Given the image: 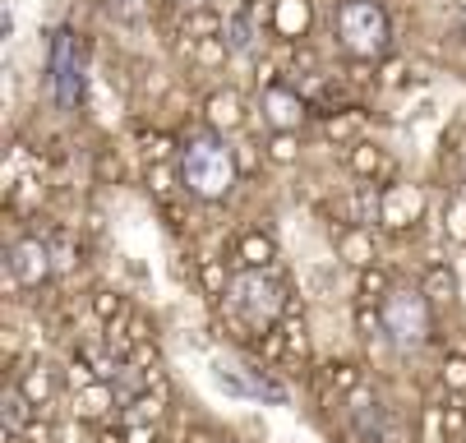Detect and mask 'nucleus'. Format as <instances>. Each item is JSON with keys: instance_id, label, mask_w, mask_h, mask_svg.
Returning <instances> with one entry per match:
<instances>
[{"instance_id": "nucleus-12", "label": "nucleus", "mask_w": 466, "mask_h": 443, "mask_svg": "<svg viewBox=\"0 0 466 443\" xmlns=\"http://www.w3.org/2000/svg\"><path fill=\"white\" fill-rule=\"evenodd\" d=\"M208 120L218 125V130H236V125L245 120V106L236 93H213L208 97Z\"/></svg>"}, {"instance_id": "nucleus-10", "label": "nucleus", "mask_w": 466, "mask_h": 443, "mask_svg": "<svg viewBox=\"0 0 466 443\" xmlns=\"http://www.w3.org/2000/svg\"><path fill=\"white\" fill-rule=\"evenodd\" d=\"M309 28V0H278L273 5V33L278 37H305Z\"/></svg>"}, {"instance_id": "nucleus-19", "label": "nucleus", "mask_w": 466, "mask_h": 443, "mask_svg": "<svg viewBox=\"0 0 466 443\" xmlns=\"http://www.w3.org/2000/svg\"><path fill=\"white\" fill-rule=\"evenodd\" d=\"M342 255H347L351 264H370V259H374V255H370V240H365L360 231H351V236L342 240Z\"/></svg>"}, {"instance_id": "nucleus-23", "label": "nucleus", "mask_w": 466, "mask_h": 443, "mask_svg": "<svg viewBox=\"0 0 466 443\" xmlns=\"http://www.w3.org/2000/svg\"><path fill=\"white\" fill-rule=\"evenodd\" d=\"M148 416H153V420L162 416V402H157V398H139V402H135V420H148Z\"/></svg>"}, {"instance_id": "nucleus-18", "label": "nucleus", "mask_w": 466, "mask_h": 443, "mask_svg": "<svg viewBox=\"0 0 466 443\" xmlns=\"http://www.w3.org/2000/svg\"><path fill=\"white\" fill-rule=\"evenodd\" d=\"M204 287H208L213 296H227V291H231V282H227V268H222L218 259H204Z\"/></svg>"}, {"instance_id": "nucleus-17", "label": "nucleus", "mask_w": 466, "mask_h": 443, "mask_svg": "<svg viewBox=\"0 0 466 443\" xmlns=\"http://www.w3.org/2000/svg\"><path fill=\"white\" fill-rule=\"evenodd\" d=\"M24 393H28V402L37 407V402H46V393H51V374L46 369H33L28 378H24Z\"/></svg>"}, {"instance_id": "nucleus-6", "label": "nucleus", "mask_w": 466, "mask_h": 443, "mask_svg": "<svg viewBox=\"0 0 466 443\" xmlns=\"http://www.w3.org/2000/svg\"><path fill=\"white\" fill-rule=\"evenodd\" d=\"M213 384L231 398H245V402H287V388L273 384L268 374H263L258 365H245V360H218L213 365Z\"/></svg>"}, {"instance_id": "nucleus-13", "label": "nucleus", "mask_w": 466, "mask_h": 443, "mask_svg": "<svg viewBox=\"0 0 466 443\" xmlns=\"http://www.w3.org/2000/svg\"><path fill=\"white\" fill-rule=\"evenodd\" d=\"M111 407V384H102V378H93V384L79 388V416L84 420H102Z\"/></svg>"}, {"instance_id": "nucleus-5", "label": "nucleus", "mask_w": 466, "mask_h": 443, "mask_svg": "<svg viewBox=\"0 0 466 443\" xmlns=\"http://www.w3.org/2000/svg\"><path fill=\"white\" fill-rule=\"evenodd\" d=\"M46 70H51V97L60 111L79 106L84 97V65H79V42L70 28L51 33V51H46Z\"/></svg>"}, {"instance_id": "nucleus-15", "label": "nucleus", "mask_w": 466, "mask_h": 443, "mask_svg": "<svg viewBox=\"0 0 466 443\" xmlns=\"http://www.w3.org/2000/svg\"><path fill=\"white\" fill-rule=\"evenodd\" d=\"M222 42H227V51H249V46H254V24H249V15H231V19L222 24Z\"/></svg>"}, {"instance_id": "nucleus-21", "label": "nucleus", "mask_w": 466, "mask_h": 443, "mask_svg": "<svg viewBox=\"0 0 466 443\" xmlns=\"http://www.w3.org/2000/svg\"><path fill=\"white\" fill-rule=\"evenodd\" d=\"M268 153H273V162H296V139L291 135H273Z\"/></svg>"}, {"instance_id": "nucleus-8", "label": "nucleus", "mask_w": 466, "mask_h": 443, "mask_svg": "<svg viewBox=\"0 0 466 443\" xmlns=\"http://www.w3.org/2000/svg\"><path fill=\"white\" fill-rule=\"evenodd\" d=\"M263 120H268L278 135L300 130V120H305L300 93H291V88H263Z\"/></svg>"}, {"instance_id": "nucleus-7", "label": "nucleus", "mask_w": 466, "mask_h": 443, "mask_svg": "<svg viewBox=\"0 0 466 443\" xmlns=\"http://www.w3.org/2000/svg\"><path fill=\"white\" fill-rule=\"evenodd\" d=\"M5 259H10V277L19 287H42L51 277V245L37 240V236H19Z\"/></svg>"}, {"instance_id": "nucleus-1", "label": "nucleus", "mask_w": 466, "mask_h": 443, "mask_svg": "<svg viewBox=\"0 0 466 443\" xmlns=\"http://www.w3.org/2000/svg\"><path fill=\"white\" fill-rule=\"evenodd\" d=\"M236 153L222 144V139H189L185 153H180V185L189 189L194 199H227L231 189H236Z\"/></svg>"}, {"instance_id": "nucleus-16", "label": "nucleus", "mask_w": 466, "mask_h": 443, "mask_svg": "<svg viewBox=\"0 0 466 443\" xmlns=\"http://www.w3.org/2000/svg\"><path fill=\"white\" fill-rule=\"evenodd\" d=\"M240 259H245L249 268H268V264H273V240L258 236V231H249V236L240 240Z\"/></svg>"}, {"instance_id": "nucleus-25", "label": "nucleus", "mask_w": 466, "mask_h": 443, "mask_svg": "<svg viewBox=\"0 0 466 443\" xmlns=\"http://www.w3.org/2000/svg\"><path fill=\"white\" fill-rule=\"evenodd\" d=\"M125 443H153V429H148V425H139V429H129V434H125Z\"/></svg>"}, {"instance_id": "nucleus-3", "label": "nucleus", "mask_w": 466, "mask_h": 443, "mask_svg": "<svg viewBox=\"0 0 466 443\" xmlns=\"http://www.w3.org/2000/svg\"><path fill=\"white\" fill-rule=\"evenodd\" d=\"M227 300H231V309L240 314V319H245L249 328H258V333H268V328L282 319V309H287V291H282V282L268 277L263 268H245V273L231 282Z\"/></svg>"}, {"instance_id": "nucleus-2", "label": "nucleus", "mask_w": 466, "mask_h": 443, "mask_svg": "<svg viewBox=\"0 0 466 443\" xmlns=\"http://www.w3.org/2000/svg\"><path fill=\"white\" fill-rule=\"evenodd\" d=\"M383 319V337L397 347V351H420L430 342V296L425 291H411V287H392V296L383 300L379 309Z\"/></svg>"}, {"instance_id": "nucleus-20", "label": "nucleus", "mask_w": 466, "mask_h": 443, "mask_svg": "<svg viewBox=\"0 0 466 443\" xmlns=\"http://www.w3.org/2000/svg\"><path fill=\"white\" fill-rule=\"evenodd\" d=\"M443 384L448 388H466V356H448L443 360Z\"/></svg>"}, {"instance_id": "nucleus-4", "label": "nucleus", "mask_w": 466, "mask_h": 443, "mask_svg": "<svg viewBox=\"0 0 466 443\" xmlns=\"http://www.w3.org/2000/svg\"><path fill=\"white\" fill-rule=\"evenodd\" d=\"M338 37L351 55H383L388 51V37H392V24H388V10L379 0H342L338 10Z\"/></svg>"}, {"instance_id": "nucleus-24", "label": "nucleus", "mask_w": 466, "mask_h": 443, "mask_svg": "<svg viewBox=\"0 0 466 443\" xmlns=\"http://www.w3.org/2000/svg\"><path fill=\"white\" fill-rule=\"evenodd\" d=\"M370 166H379V153H370V144H360V153H356V171H370Z\"/></svg>"}, {"instance_id": "nucleus-22", "label": "nucleus", "mask_w": 466, "mask_h": 443, "mask_svg": "<svg viewBox=\"0 0 466 443\" xmlns=\"http://www.w3.org/2000/svg\"><path fill=\"white\" fill-rule=\"evenodd\" d=\"M93 305H97V314H102V319H111V314H116V319H120V314H125L120 296H111V291H102V296H97Z\"/></svg>"}, {"instance_id": "nucleus-11", "label": "nucleus", "mask_w": 466, "mask_h": 443, "mask_svg": "<svg viewBox=\"0 0 466 443\" xmlns=\"http://www.w3.org/2000/svg\"><path fill=\"white\" fill-rule=\"evenodd\" d=\"M28 416H33V402H28L24 388H5V393H0V420H5L10 434H24Z\"/></svg>"}, {"instance_id": "nucleus-14", "label": "nucleus", "mask_w": 466, "mask_h": 443, "mask_svg": "<svg viewBox=\"0 0 466 443\" xmlns=\"http://www.w3.org/2000/svg\"><path fill=\"white\" fill-rule=\"evenodd\" d=\"M420 291H425L430 300H439V305H448V300L457 296V273H452L448 264H434V268L425 273V282H420Z\"/></svg>"}, {"instance_id": "nucleus-9", "label": "nucleus", "mask_w": 466, "mask_h": 443, "mask_svg": "<svg viewBox=\"0 0 466 443\" xmlns=\"http://www.w3.org/2000/svg\"><path fill=\"white\" fill-rule=\"evenodd\" d=\"M420 195L411 185H392V189H383L379 195V222L383 227H407V222H416L420 217Z\"/></svg>"}]
</instances>
